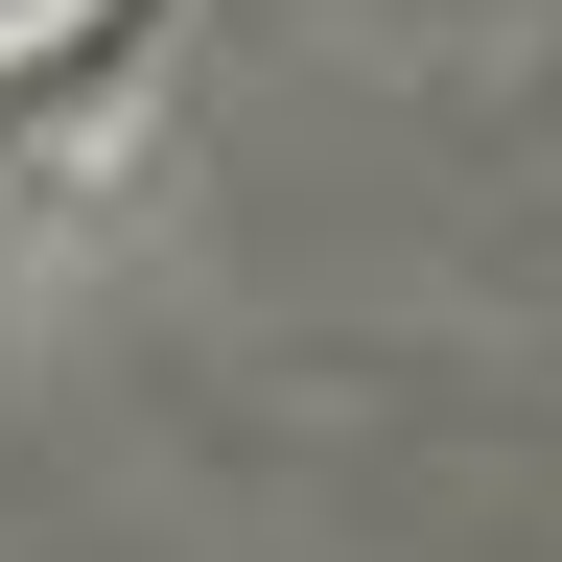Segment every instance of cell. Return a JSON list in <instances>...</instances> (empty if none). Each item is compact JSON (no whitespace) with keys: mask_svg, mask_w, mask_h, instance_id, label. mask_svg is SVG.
Segmentation results:
<instances>
[{"mask_svg":"<svg viewBox=\"0 0 562 562\" xmlns=\"http://www.w3.org/2000/svg\"><path fill=\"white\" fill-rule=\"evenodd\" d=\"M165 47V0H47V24H0V188L47 165V140H94V94Z\"/></svg>","mask_w":562,"mask_h":562,"instance_id":"6da1fadb","label":"cell"}]
</instances>
